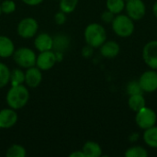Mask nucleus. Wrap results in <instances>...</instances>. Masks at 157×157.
<instances>
[{
	"mask_svg": "<svg viewBox=\"0 0 157 157\" xmlns=\"http://www.w3.org/2000/svg\"><path fill=\"white\" fill-rule=\"evenodd\" d=\"M99 48L101 55L109 59L115 58L121 52L120 44L115 40H106Z\"/></svg>",
	"mask_w": 157,
	"mask_h": 157,
	"instance_id": "14",
	"label": "nucleus"
},
{
	"mask_svg": "<svg viewBox=\"0 0 157 157\" xmlns=\"http://www.w3.org/2000/svg\"><path fill=\"white\" fill-rule=\"evenodd\" d=\"M1 10L2 13L11 14L16 10V4L13 0H5L1 3Z\"/></svg>",
	"mask_w": 157,
	"mask_h": 157,
	"instance_id": "27",
	"label": "nucleus"
},
{
	"mask_svg": "<svg viewBox=\"0 0 157 157\" xmlns=\"http://www.w3.org/2000/svg\"><path fill=\"white\" fill-rule=\"evenodd\" d=\"M83 153L86 157H99L102 155V149L101 146L93 141L86 142L82 149Z\"/></svg>",
	"mask_w": 157,
	"mask_h": 157,
	"instance_id": "16",
	"label": "nucleus"
},
{
	"mask_svg": "<svg viewBox=\"0 0 157 157\" xmlns=\"http://www.w3.org/2000/svg\"><path fill=\"white\" fill-rule=\"evenodd\" d=\"M77 4H78V0H61L60 9L65 14H70L75 9Z\"/></svg>",
	"mask_w": 157,
	"mask_h": 157,
	"instance_id": "24",
	"label": "nucleus"
},
{
	"mask_svg": "<svg viewBox=\"0 0 157 157\" xmlns=\"http://www.w3.org/2000/svg\"><path fill=\"white\" fill-rule=\"evenodd\" d=\"M1 13H2V10H1V6H0V15H1Z\"/></svg>",
	"mask_w": 157,
	"mask_h": 157,
	"instance_id": "35",
	"label": "nucleus"
},
{
	"mask_svg": "<svg viewBox=\"0 0 157 157\" xmlns=\"http://www.w3.org/2000/svg\"><path fill=\"white\" fill-rule=\"evenodd\" d=\"M128 105H129V108L132 111L137 112L146 106V101H145V98L143 94L132 95L129 98Z\"/></svg>",
	"mask_w": 157,
	"mask_h": 157,
	"instance_id": "17",
	"label": "nucleus"
},
{
	"mask_svg": "<svg viewBox=\"0 0 157 157\" xmlns=\"http://www.w3.org/2000/svg\"><path fill=\"white\" fill-rule=\"evenodd\" d=\"M42 81V74L41 70L38 68L37 66H31L29 68H27V71L25 72V83L29 87H37L40 86V84Z\"/></svg>",
	"mask_w": 157,
	"mask_h": 157,
	"instance_id": "12",
	"label": "nucleus"
},
{
	"mask_svg": "<svg viewBox=\"0 0 157 157\" xmlns=\"http://www.w3.org/2000/svg\"><path fill=\"white\" fill-rule=\"evenodd\" d=\"M124 155L126 157H147L148 152L144 147L140 145H135L128 148Z\"/></svg>",
	"mask_w": 157,
	"mask_h": 157,
	"instance_id": "21",
	"label": "nucleus"
},
{
	"mask_svg": "<svg viewBox=\"0 0 157 157\" xmlns=\"http://www.w3.org/2000/svg\"><path fill=\"white\" fill-rule=\"evenodd\" d=\"M70 157H86L83 151H75L72 154H70Z\"/></svg>",
	"mask_w": 157,
	"mask_h": 157,
	"instance_id": "32",
	"label": "nucleus"
},
{
	"mask_svg": "<svg viewBox=\"0 0 157 157\" xmlns=\"http://www.w3.org/2000/svg\"><path fill=\"white\" fill-rule=\"evenodd\" d=\"M39 24L33 17H25L17 25V34L23 39H29L37 34Z\"/></svg>",
	"mask_w": 157,
	"mask_h": 157,
	"instance_id": "6",
	"label": "nucleus"
},
{
	"mask_svg": "<svg viewBox=\"0 0 157 157\" xmlns=\"http://www.w3.org/2000/svg\"><path fill=\"white\" fill-rule=\"evenodd\" d=\"M26 5L30 6H38L40 3L43 2V0H22Z\"/></svg>",
	"mask_w": 157,
	"mask_h": 157,
	"instance_id": "31",
	"label": "nucleus"
},
{
	"mask_svg": "<svg viewBox=\"0 0 157 157\" xmlns=\"http://www.w3.org/2000/svg\"><path fill=\"white\" fill-rule=\"evenodd\" d=\"M134 20H132L128 15L123 14H118L115 16L111 26L112 29L115 32L116 35L121 38H127L130 37L135 29L134 26Z\"/></svg>",
	"mask_w": 157,
	"mask_h": 157,
	"instance_id": "3",
	"label": "nucleus"
},
{
	"mask_svg": "<svg viewBox=\"0 0 157 157\" xmlns=\"http://www.w3.org/2000/svg\"><path fill=\"white\" fill-rule=\"evenodd\" d=\"M56 62L57 60H56L55 52H53L52 50L45 51V52H40V54L37 56L36 65L41 71H48L53 67Z\"/></svg>",
	"mask_w": 157,
	"mask_h": 157,
	"instance_id": "10",
	"label": "nucleus"
},
{
	"mask_svg": "<svg viewBox=\"0 0 157 157\" xmlns=\"http://www.w3.org/2000/svg\"><path fill=\"white\" fill-rule=\"evenodd\" d=\"M157 121V115L155 111L146 106L136 112L135 121L138 127L142 130L149 129L155 125Z\"/></svg>",
	"mask_w": 157,
	"mask_h": 157,
	"instance_id": "5",
	"label": "nucleus"
},
{
	"mask_svg": "<svg viewBox=\"0 0 157 157\" xmlns=\"http://www.w3.org/2000/svg\"><path fill=\"white\" fill-rule=\"evenodd\" d=\"M127 15L132 20H141L146 14V6L143 0H127L125 3Z\"/></svg>",
	"mask_w": 157,
	"mask_h": 157,
	"instance_id": "7",
	"label": "nucleus"
},
{
	"mask_svg": "<svg viewBox=\"0 0 157 157\" xmlns=\"http://www.w3.org/2000/svg\"><path fill=\"white\" fill-rule=\"evenodd\" d=\"M34 46L40 52L51 51L53 48V38L48 33H40L35 38Z\"/></svg>",
	"mask_w": 157,
	"mask_h": 157,
	"instance_id": "13",
	"label": "nucleus"
},
{
	"mask_svg": "<svg viewBox=\"0 0 157 157\" xmlns=\"http://www.w3.org/2000/svg\"><path fill=\"white\" fill-rule=\"evenodd\" d=\"M9 82L12 86L22 85L25 82V73L19 68L13 69L12 71H10Z\"/></svg>",
	"mask_w": 157,
	"mask_h": 157,
	"instance_id": "20",
	"label": "nucleus"
},
{
	"mask_svg": "<svg viewBox=\"0 0 157 157\" xmlns=\"http://www.w3.org/2000/svg\"><path fill=\"white\" fill-rule=\"evenodd\" d=\"M10 70L3 63H0V88L6 86L9 82Z\"/></svg>",
	"mask_w": 157,
	"mask_h": 157,
	"instance_id": "25",
	"label": "nucleus"
},
{
	"mask_svg": "<svg viewBox=\"0 0 157 157\" xmlns=\"http://www.w3.org/2000/svg\"><path fill=\"white\" fill-rule=\"evenodd\" d=\"M153 13H154V16L157 18V1L153 6Z\"/></svg>",
	"mask_w": 157,
	"mask_h": 157,
	"instance_id": "34",
	"label": "nucleus"
},
{
	"mask_svg": "<svg viewBox=\"0 0 157 157\" xmlns=\"http://www.w3.org/2000/svg\"><path fill=\"white\" fill-rule=\"evenodd\" d=\"M127 93L132 96V95H137V94H144V91L139 84L138 81H131L126 87Z\"/></svg>",
	"mask_w": 157,
	"mask_h": 157,
	"instance_id": "26",
	"label": "nucleus"
},
{
	"mask_svg": "<svg viewBox=\"0 0 157 157\" xmlns=\"http://www.w3.org/2000/svg\"><path fill=\"white\" fill-rule=\"evenodd\" d=\"M68 45H69V40L66 38V36L58 35L53 39V48L57 52H62L67 48Z\"/></svg>",
	"mask_w": 157,
	"mask_h": 157,
	"instance_id": "23",
	"label": "nucleus"
},
{
	"mask_svg": "<svg viewBox=\"0 0 157 157\" xmlns=\"http://www.w3.org/2000/svg\"><path fill=\"white\" fill-rule=\"evenodd\" d=\"M144 141L151 148H157V126L144 130Z\"/></svg>",
	"mask_w": 157,
	"mask_h": 157,
	"instance_id": "18",
	"label": "nucleus"
},
{
	"mask_svg": "<svg viewBox=\"0 0 157 157\" xmlns=\"http://www.w3.org/2000/svg\"><path fill=\"white\" fill-rule=\"evenodd\" d=\"M142 89L145 93H153L157 90V71L151 69L145 71L138 80Z\"/></svg>",
	"mask_w": 157,
	"mask_h": 157,
	"instance_id": "8",
	"label": "nucleus"
},
{
	"mask_svg": "<svg viewBox=\"0 0 157 157\" xmlns=\"http://www.w3.org/2000/svg\"><path fill=\"white\" fill-rule=\"evenodd\" d=\"M125 0H107V9L114 13L115 15L121 14L125 9Z\"/></svg>",
	"mask_w": 157,
	"mask_h": 157,
	"instance_id": "19",
	"label": "nucleus"
},
{
	"mask_svg": "<svg viewBox=\"0 0 157 157\" xmlns=\"http://www.w3.org/2000/svg\"><path fill=\"white\" fill-rule=\"evenodd\" d=\"M138 139H139V134H138L137 132H134V133H132V135H130V137H129V140H130L132 143H134V142H136Z\"/></svg>",
	"mask_w": 157,
	"mask_h": 157,
	"instance_id": "33",
	"label": "nucleus"
},
{
	"mask_svg": "<svg viewBox=\"0 0 157 157\" xmlns=\"http://www.w3.org/2000/svg\"><path fill=\"white\" fill-rule=\"evenodd\" d=\"M84 36L86 44L93 48H99L107 40L106 29L98 23H91L87 25Z\"/></svg>",
	"mask_w": 157,
	"mask_h": 157,
	"instance_id": "2",
	"label": "nucleus"
},
{
	"mask_svg": "<svg viewBox=\"0 0 157 157\" xmlns=\"http://www.w3.org/2000/svg\"><path fill=\"white\" fill-rule=\"evenodd\" d=\"M143 59L149 68L157 71V40L149 41L144 45Z\"/></svg>",
	"mask_w": 157,
	"mask_h": 157,
	"instance_id": "9",
	"label": "nucleus"
},
{
	"mask_svg": "<svg viewBox=\"0 0 157 157\" xmlns=\"http://www.w3.org/2000/svg\"><path fill=\"white\" fill-rule=\"evenodd\" d=\"M17 121V114L15 109H3L0 110V129H9Z\"/></svg>",
	"mask_w": 157,
	"mask_h": 157,
	"instance_id": "11",
	"label": "nucleus"
},
{
	"mask_svg": "<svg viewBox=\"0 0 157 157\" xmlns=\"http://www.w3.org/2000/svg\"><path fill=\"white\" fill-rule=\"evenodd\" d=\"M15 45L13 41L6 36H0V57L7 58L13 55Z\"/></svg>",
	"mask_w": 157,
	"mask_h": 157,
	"instance_id": "15",
	"label": "nucleus"
},
{
	"mask_svg": "<svg viewBox=\"0 0 157 157\" xmlns=\"http://www.w3.org/2000/svg\"><path fill=\"white\" fill-rule=\"evenodd\" d=\"M93 49H94V48L91 47V46H89V45H86V47H84L83 50H82V54H83V56L86 57V58L91 57L92 54H93Z\"/></svg>",
	"mask_w": 157,
	"mask_h": 157,
	"instance_id": "30",
	"label": "nucleus"
},
{
	"mask_svg": "<svg viewBox=\"0 0 157 157\" xmlns=\"http://www.w3.org/2000/svg\"><path fill=\"white\" fill-rule=\"evenodd\" d=\"M54 21L57 25H63L65 23L66 21V16L65 13H63V11L57 12L54 16Z\"/></svg>",
	"mask_w": 157,
	"mask_h": 157,
	"instance_id": "29",
	"label": "nucleus"
},
{
	"mask_svg": "<svg viewBox=\"0 0 157 157\" xmlns=\"http://www.w3.org/2000/svg\"><path fill=\"white\" fill-rule=\"evenodd\" d=\"M13 58L16 63L21 68H29L36 65L37 56L35 52L28 47H20L15 50Z\"/></svg>",
	"mask_w": 157,
	"mask_h": 157,
	"instance_id": "4",
	"label": "nucleus"
},
{
	"mask_svg": "<svg viewBox=\"0 0 157 157\" xmlns=\"http://www.w3.org/2000/svg\"><path fill=\"white\" fill-rule=\"evenodd\" d=\"M114 17H115V14L112 13L111 11H109V9H107L106 11H104L102 13V15H101V19L105 23H112Z\"/></svg>",
	"mask_w": 157,
	"mask_h": 157,
	"instance_id": "28",
	"label": "nucleus"
},
{
	"mask_svg": "<svg viewBox=\"0 0 157 157\" xmlns=\"http://www.w3.org/2000/svg\"><path fill=\"white\" fill-rule=\"evenodd\" d=\"M29 100V92L23 85L12 86L6 94V103L9 108L17 110L24 108Z\"/></svg>",
	"mask_w": 157,
	"mask_h": 157,
	"instance_id": "1",
	"label": "nucleus"
},
{
	"mask_svg": "<svg viewBox=\"0 0 157 157\" xmlns=\"http://www.w3.org/2000/svg\"><path fill=\"white\" fill-rule=\"evenodd\" d=\"M27 155L26 149L20 144H13L11 145L6 153L7 157H25Z\"/></svg>",
	"mask_w": 157,
	"mask_h": 157,
	"instance_id": "22",
	"label": "nucleus"
}]
</instances>
